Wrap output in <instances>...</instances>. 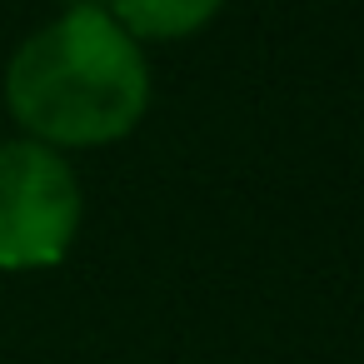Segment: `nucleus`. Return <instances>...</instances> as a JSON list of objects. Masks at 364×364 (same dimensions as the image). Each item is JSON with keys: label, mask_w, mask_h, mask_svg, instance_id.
<instances>
[{"label": "nucleus", "mask_w": 364, "mask_h": 364, "mask_svg": "<svg viewBox=\"0 0 364 364\" xmlns=\"http://www.w3.org/2000/svg\"><path fill=\"white\" fill-rule=\"evenodd\" d=\"M225 0H115V26L135 41H180L195 36Z\"/></svg>", "instance_id": "7ed1b4c3"}, {"label": "nucleus", "mask_w": 364, "mask_h": 364, "mask_svg": "<svg viewBox=\"0 0 364 364\" xmlns=\"http://www.w3.org/2000/svg\"><path fill=\"white\" fill-rule=\"evenodd\" d=\"M6 100L46 145H105L140 125L150 70L140 46L105 11L75 6L16 50Z\"/></svg>", "instance_id": "f257e3e1"}, {"label": "nucleus", "mask_w": 364, "mask_h": 364, "mask_svg": "<svg viewBox=\"0 0 364 364\" xmlns=\"http://www.w3.org/2000/svg\"><path fill=\"white\" fill-rule=\"evenodd\" d=\"M80 230L75 170L36 140L0 145V269L55 264Z\"/></svg>", "instance_id": "f03ea898"}]
</instances>
